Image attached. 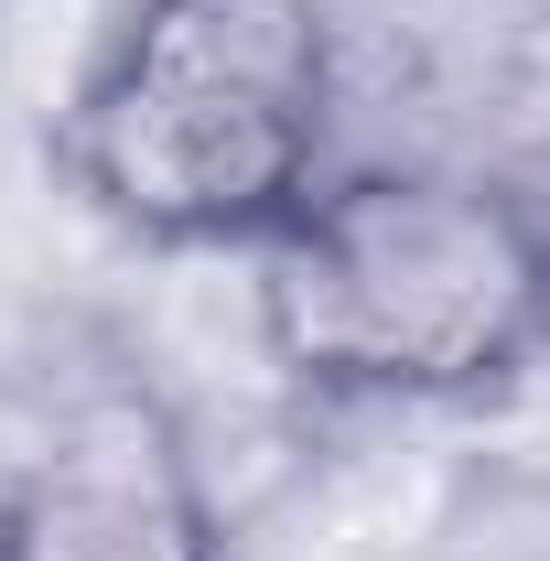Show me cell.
Here are the masks:
<instances>
[{
    "mask_svg": "<svg viewBox=\"0 0 550 561\" xmlns=\"http://www.w3.org/2000/svg\"><path fill=\"white\" fill-rule=\"evenodd\" d=\"M260 356L335 411H485L550 367V195L485 162H335L249 249Z\"/></svg>",
    "mask_w": 550,
    "mask_h": 561,
    "instance_id": "obj_1",
    "label": "cell"
},
{
    "mask_svg": "<svg viewBox=\"0 0 550 561\" xmlns=\"http://www.w3.org/2000/svg\"><path fill=\"white\" fill-rule=\"evenodd\" d=\"M44 162L98 227L173 260L271 249L335 173L324 0H119Z\"/></svg>",
    "mask_w": 550,
    "mask_h": 561,
    "instance_id": "obj_2",
    "label": "cell"
},
{
    "mask_svg": "<svg viewBox=\"0 0 550 561\" xmlns=\"http://www.w3.org/2000/svg\"><path fill=\"white\" fill-rule=\"evenodd\" d=\"M0 561H227V496L151 367H98L33 421L0 465Z\"/></svg>",
    "mask_w": 550,
    "mask_h": 561,
    "instance_id": "obj_3",
    "label": "cell"
}]
</instances>
